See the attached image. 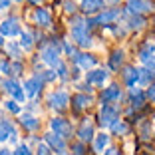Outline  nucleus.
Instances as JSON below:
<instances>
[{"label": "nucleus", "instance_id": "nucleus-6", "mask_svg": "<svg viewBox=\"0 0 155 155\" xmlns=\"http://www.w3.org/2000/svg\"><path fill=\"white\" fill-rule=\"evenodd\" d=\"M0 86H2V91H6V94L14 96V100H16V101H24V100H26L24 86H20L14 78H8V80H4V82H0Z\"/></svg>", "mask_w": 155, "mask_h": 155}, {"label": "nucleus", "instance_id": "nucleus-29", "mask_svg": "<svg viewBox=\"0 0 155 155\" xmlns=\"http://www.w3.org/2000/svg\"><path fill=\"white\" fill-rule=\"evenodd\" d=\"M151 135V121L149 119H143L141 123H139V139L141 141H147Z\"/></svg>", "mask_w": 155, "mask_h": 155}, {"label": "nucleus", "instance_id": "nucleus-36", "mask_svg": "<svg viewBox=\"0 0 155 155\" xmlns=\"http://www.w3.org/2000/svg\"><path fill=\"white\" fill-rule=\"evenodd\" d=\"M76 10H78V6H76V2H74V0H64V12L66 14L74 16V14H76Z\"/></svg>", "mask_w": 155, "mask_h": 155}, {"label": "nucleus", "instance_id": "nucleus-25", "mask_svg": "<svg viewBox=\"0 0 155 155\" xmlns=\"http://www.w3.org/2000/svg\"><path fill=\"white\" fill-rule=\"evenodd\" d=\"M34 42H36V38H34L32 32H28V30H24L22 34H20V48H22L24 52H30L34 48Z\"/></svg>", "mask_w": 155, "mask_h": 155}, {"label": "nucleus", "instance_id": "nucleus-22", "mask_svg": "<svg viewBox=\"0 0 155 155\" xmlns=\"http://www.w3.org/2000/svg\"><path fill=\"white\" fill-rule=\"evenodd\" d=\"M137 56H139V60H141L143 64H145L147 60H151V58L155 56V44L151 42V38L139 46V52H137Z\"/></svg>", "mask_w": 155, "mask_h": 155}, {"label": "nucleus", "instance_id": "nucleus-17", "mask_svg": "<svg viewBox=\"0 0 155 155\" xmlns=\"http://www.w3.org/2000/svg\"><path fill=\"white\" fill-rule=\"evenodd\" d=\"M42 86H44V82H42V78L38 76V74H34V76H30L24 82V91H26V96L30 97H36L38 94L42 91Z\"/></svg>", "mask_w": 155, "mask_h": 155}, {"label": "nucleus", "instance_id": "nucleus-3", "mask_svg": "<svg viewBox=\"0 0 155 155\" xmlns=\"http://www.w3.org/2000/svg\"><path fill=\"white\" fill-rule=\"evenodd\" d=\"M50 131L56 133V135H60V137H64V139H70V137L74 135L72 123H70L68 119L60 117V115H56V117L50 119Z\"/></svg>", "mask_w": 155, "mask_h": 155}, {"label": "nucleus", "instance_id": "nucleus-44", "mask_svg": "<svg viewBox=\"0 0 155 155\" xmlns=\"http://www.w3.org/2000/svg\"><path fill=\"white\" fill-rule=\"evenodd\" d=\"M104 155H119V151L115 149V147H110L107 151H104Z\"/></svg>", "mask_w": 155, "mask_h": 155}, {"label": "nucleus", "instance_id": "nucleus-50", "mask_svg": "<svg viewBox=\"0 0 155 155\" xmlns=\"http://www.w3.org/2000/svg\"><path fill=\"white\" fill-rule=\"evenodd\" d=\"M107 2H114V4H115V2H119V0H107Z\"/></svg>", "mask_w": 155, "mask_h": 155}, {"label": "nucleus", "instance_id": "nucleus-15", "mask_svg": "<svg viewBox=\"0 0 155 155\" xmlns=\"http://www.w3.org/2000/svg\"><path fill=\"white\" fill-rule=\"evenodd\" d=\"M16 135H18V131L14 127V123L10 121V119H2V121H0V141L16 143V139H18Z\"/></svg>", "mask_w": 155, "mask_h": 155}, {"label": "nucleus", "instance_id": "nucleus-49", "mask_svg": "<svg viewBox=\"0 0 155 155\" xmlns=\"http://www.w3.org/2000/svg\"><path fill=\"white\" fill-rule=\"evenodd\" d=\"M56 155H72V153H68V151H62V153H56Z\"/></svg>", "mask_w": 155, "mask_h": 155}, {"label": "nucleus", "instance_id": "nucleus-43", "mask_svg": "<svg viewBox=\"0 0 155 155\" xmlns=\"http://www.w3.org/2000/svg\"><path fill=\"white\" fill-rule=\"evenodd\" d=\"M10 8V0H0V10H8Z\"/></svg>", "mask_w": 155, "mask_h": 155}, {"label": "nucleus", "instance_id": "nucleus-45", "mask_svg": "<svg viewBox=\"0 0 155 155\" xmlns=\"http://www.w3.org/2000/svg\"><path fill=\"white\" fill-rule=\"evenodd\" d=\"M36 107H38L36 101H30V104H28V110H30V111H36Z\"/></svg>", "mask_w": 155, "mask_h": 155}, {"label": "nucleus", "instance_id": "nucleus-26", "mask_svg": "<svg viewBox=\"0 0 155 155\" xmlns=\"http://www.w3.org/2000/svg\"><path fill=\"white\" fill-rule=\"evenodd\" d=\"M127 30H141L145 26V18L143 16H137V14H127Z\"/></svg>", "mask_w": 155, "mask_h": 155}, {"label": "nucleus", "instance_id": "nucleus-20", "mask_svg": "<svg viewBox=\"0 0 155 155\" xmlns=\"http://www.w3.org/2000/svg\"><path fill=\"white\" fill-rule=\"evenodd\" d=\"M91 100H94V97L87 96V94H76V96L72 97V101H74V111H76V114H80V111L87 110V107H90V104H91Z\"/></svg>", "mask_w": 155, "mask_h": 155}, {"label": "nucleus", "instance_id": "nucleus-48", "mask_svg": "<svg viewBox=\"0 0 155 155\" xmlns=\"http://www.w3.org/2000/svg\"><path fill=\"white\" fill-rule=\"evenodd\" d=\"M2 46H4V36L0 34V48H2Z\"/></svg>", "mask_w": 155, "mask_h": 155}, {"label": "nucleus", "instance_id": "nucleus-16", "mask_svg": "<svg viewBox=\"0 0 155 155\" xmlns=\"http://www.w3.org/2000/svg\"><path fill=\"white\" fill-rule=\"evenodd\" d=\"M121 82L127 86V90L135 87V84H139V68L135 66H125L121 70Z\"/></svg>", "mask_w": 155, "mask_h": 155}, {"label": "nucleus", "instance_id": "nucleus-47", "mask_svg": "<svg viewBox=\"0 0 155 155\" xmlns=\"http://www.w3.org/2000/svg\"><path fill=\"white\" fill-rule=\"evenodd\" d=\"M0 155H14V153H10L8 149H0Z\"/></svg>", "mask_w": 155, "mask_h": 155}, {"label": "nucleus", "instance_id": "nucleus-31", "mask_svg": "<svg viewBox=\"0 0 155 155\" xmlns=\"http://www.w3.org/2000/svg\"><path fill=\"white\" fill-rule=\"evenodd\" d=\"M36 74L42 78V82H54L56 78H58V74H56L54 70H40V72H36Z\"/></svg>", "mask_w": 155, "mask_h": 155}, {"label": "nucleus", "instance_id": "nucleus-10", "mask_svg": "<svg viewBox=\"0 0 155 155\" xmlns=\"http://www.w3.org/2000/svg\"><path fill=\"white\" fill-rule=\"evenodd\" d=\"M72 62L82 70H96V64H97V58L94 54H87V52H78L76 56L72 58Z\"/></svg>", "mask_w": 155, "mask_h": 155}, {"label": "nucleus", "instance_id": "nucleus-41", "mask_svg": "<svg viewBox=\"0 0 155 155\" xmlns=\"http://www.w3.org/2000/svg\"><path fill=\"white\" fill-rule=\"evenodd\" d=\"M22 70H24L22 62H14V64H12V76H20V74H22Z\"/></svg>", "mask_w": 155, "mask_h": 155}, {"label": "nucleus", "instance_id": "nucleus-34", "mask_svg": "<svg viewBox=\"0 0 155 155\" xmlns=\"http://www.w3.org/2000/svg\"><path fill=\"white\" fill-rule=\"evenodd\" d=\"M56 74H58L60 80H68V78H70V74H68V66H66L64 62H60V64L56 66Z\"/></svg>", "mask_w": 155, "mask_h": 155}, {"label": "nucleus", "instance_id": "nucleus-18", "mask_svg": "<svg viewBox=\"0 0 155 155\" xmlns=\"http://www.w3.org/2000/svg\"><path fill=\"white\" fill-rule=\"evenodd\" d=\"M44 143L50 147L52 151H58V153L66 151V139L60 137V135H56V133H52V131L44 133Z\"/></svg>", "mask_w": 155, "mask_h": 155}, {"label": "nucleus", "instance_id": "nucleus-24", "mask_svg": "<svg viewBox=\"0 0 155 155\" xmlns=\"http://www.w3.org/2000/svg\"><path fill=\"white\" fill-rule=\"evenodd\" d=\"M123 58H125V54H123V50H114L110 56V60H107V66H110V70H114V72H117L119 68L123 66Z\"/></svg>", "mask_w": 155, "mask_h": 155}, {"label": "nucleus", "instance_id": "nucleus-14", "mask_svg": "<svg viewBox=\"0 0 155 155\" xmlns=\"http://www.w3.org/2000/svg\"><path fill=\"white\" fill-rule=\"evenodd\" d=\"M107 80H110V72H107V70H101V68L90 70V72L86 74V82L90 84V86H104Z\"/></svg>", "mask_w": 155, "mask_h": 155}, {"label": "nucleus", "instance_id": "nucleus-5", "mask_svg": "<svg viewBox=\"0 0 155 155\" xmlns=\"http://www.w3.org/2000/svg\"><path fill=\"white\" fill-rule=\"evenodd\" d=\"M121 100H123V91H121V86H119V84H110V86L100 94L101 105L104 104H117V101H121Z\"/></svg>", "mask_w": 155, "mask_h": 155}, {"label": "nucleus", "instance_id": "nucleus-38", "mask_svg": "<svg viewBox=\"0 0 155 155\" xmlns=\"http://www.w3.org/2000/svg\"><path fill=\"white\" fill-rule=\"evenodd\" d=\"M0 74H8V76H12V64H10L8 60H0Z\"/></svg>", "mask_w": 155, "mask_h": 155}, {"label": "nucleus", "instance_id": "nucleus-46", "mask_svg": "<svg viewBox=\"0 0 155 155\" xmlns=\"http://www.w3.org/2000/svg\"><path fill=\"white\" fill-rule=\"evenodd\" d=\"M28 2H30V4H34V6H40L42 4V0H28Z\"/></svg>", "mask_w": 155, "mask_h": 155}, {"label": "nucleus", "instance_id": "nucleus-1", "mask_svg": "<svg viewBox=\"0 0 155 155\" xmlns=\"http://www.w3.org/2000/svg\"><path fill=\"white\" fill-rule=\"evenodd\" d=\"M62 40L60 38H52L50 42H46V44H42L40 48V62H44V64L48 66H58L60 64V54H62Z\"/></svg>", "mask_w": 155, "mask_h": 155}, {"label": "nucleus", "instance_id": "nucleus-2", "mask_svg": "<svg viewBox=\"0 0 155 155\" xmlns=\"http://www.w3.org/2000/svg\"><path fill=\"white\" fill-rule=\"evenodd\" d=\"M121 115V107L117 104H104L100 107V114H97V119H100L101 127H111L115 121Z\"/></svg>", "mask_w": 155, "mask_h": 155}, {"label": "nucleus", "instance_id": "nucleus-28", "mask_svg": "<svg viewBox=\"0 0 155 155\" xmlns=\"http://www.w3.org/2000/svg\"><path fill=\"white\" fill-rule=\"evenodd\" d=\"M110 129H111L114 135H127V133H129V123H125L123 119H117Z\"/></svg>", "mask_w": 155, "mask_h": 155}, {"label": "nucleus", "instance_id": "nucleus-52", "mask_svg": "<svg viewBox=\"0 0 155 155\" xmlns=\"http://www.w3.org/2000/svg\"><path fill=\"white\" fill-rule=\"evenodd\" d=\"M153 24H155V18H153Z\"/></svg>", "mask_w": 155, "mask_h": 155}, {"label": "nucleus", "instance_id": "nucleus-19", "mask_svg": "<svg viewBox=\"0 0 155 155\" xmlns=\"http://www.w3.org/2000/svg\"><path fill=\"white\" fill-rule=\"evenodd\" d=\"M34 22L42 28H50L52 26V14L48 12V8H36L34 10Z\"/></svg>", "mask_w": 155, "mask_h": 155}, {"label": "nucleus", "instance_id": "nucleus-35", "mask_svg": "<svg viewBox=\"0 0 155 155\" xmlns=\"http://www.w3.org/2000/svg\"><path fill=\"white\" fill-rule=\"evenodd\" d=\"M4 110L10 111V114H20V105L16 100H8V101H4Z\"/></svg>", "mask_w": 155, "mask_h": 155}, {"label": "nucleus", "instance_id": "nucleus-13", "mask_svg": "<svg viewBox=\"0 0 155 155\" xmlns=\"http://www.w3.org/2000/svg\"><path fill=\"white\" fill-rule=\"evenodd\" d=\"M123 16L121 8H105L104 12L97 14V20H100V26H110V24H115V20H119Z\"/></svg>", "mask_w": 155, "mask_h": 155}, {"label": "nucleus", "instance_id": "nucleus-30", "mask_svg": "<svg viewBox=\"0 0 155 155\" xmlns=\"http://www.w3.org/2000/svg\"><path fill=\"white\" fill-rule=\"evenodd\" d=\"M6 52H8V56H12L16 62L22 58V48H20V44H16V42H8V46H6Z\"/></svg>", "mask_w": 155, "mask_h": 155}, {"label": "nucleus", "instance_id": "nucleus-27", "mask_svg": "<svg viewBox=\"0 0 155 155\" xmlns=\"http://www.w3.org/2000/svg\"><path fill=\"white\" fill-rule=\"evenodd\" d=\"M139 84L141 86H153L155 84V70H147V68H141L139 70Z\"/></svg>", "mask_w": 155, "mask_h": 155}, {"label": "nucleus", "instance_id": "nucleus-23", "mask_svg": "<svg viewBox=\"0 0 155 155\" xmlns=\"http://www.w3.org/2000/svg\"><path fill=\"white\" fill-rule=\"evenodd\" d=\"M107 145H110V135L105 131L96 133V137H94V153H104V149H107Z\"/></svg>", "mask_w": 155, "mask_h": 155}, {"label": "nucleus", "instance_id": "nucleus-33", "mask_svg": "<svg viewBox=\"0 0 155 155\" xmlns=\"http://www.w3.org/2000/svg\"><path fill=\"white\" fill-rule=\"evenodd\" d=\"M14 155H34V153H32V149H30L28 143H18L16 149H14Z\"/></svg>", "mask_w": 155, "mask_h": 155}, {"label": "nucleus", "instance_id": "nucleus-7", "mask_svg": "<svg viewBox=\"0 0 155 155\" xmlns=\"http://www.w3.org/2000/svg\"><path fill=\"white\" fill-rule=\"evenodd\" d=\"M127 101H129V107L135 111L143 110L147 104V94L141 90V87H131L127 90Z\"/></svg>", "mask_w": 155, "mask_h": 155}, {"label": "nucleus", "instance_id": "nucleus-12", "mask_svg": "<svg viewBox=\"0 0 155 155\" xmlns=\"http://www.w3.org/2000/svg\"><path fill=\"white\" fill-rule=\"evenodd\" d=\"M80 10H82V14H86L90 18V16H97L100 12H104L105 6H104V0H82Z\"/></svg>", "mask_w": 155, "mask_h": 155}, {"label": "nucleus", "instance_id": "nucleus-8", "mask_svg": "<svg viewBox=\"0 0 155 155\" xmlns=\"http://www.w3.org/2000/svg\"><path fill=\"white\" fill-rule=\"evenodd\" d=\"M0 34L2 36H8V38H14L22 34V28H20V20L16 16H8L6 20L0 22Z\"/></svg>", "mask_w": 155, "mask_h": 155}, {"label": "nucleus", "instance_id": "nucleus-51", "mask_svg": "<svg viewBox=\"0 0 155 155\" xmlns=\"http://www.w3.org/2000/svg\"><path fill=\"white\" fill-rule=\"evenodd\" d=\"M16 2H22V0H16Z\"/></svg>", "mask_w": 155, "mask_h": 155}, {"label": "nucleus", "instance_id": "nucleus-11", "mask_svg": "<svg viewBox=\"0 0 155 155\" xmlns=\"http://www.w3.org/2000/svg\"><path fill=\"white\" fill-rule=\"evenodd\" d=\"M78 137H80V141L82 143H90L94 141V137H96V127H94V123L90 121V119H82V123H80V127H78Z\"/></svg>", "mask_w": 155, "mask_h": 155}, {"label": "nucleus", "instance_id": "nucleus-42", "mask_svg": "<svg viewBox=\"0 0 155 155\" xmlns=\"http://www.w3.org/2000/svg\"><path fill=\"white\" fill-rule=\"evenodd\" d=\"M145 94H147V100L155 104V84H153V86H149V90H147Z\"/></svg>", "mask_w": 155, "mask_h": 155}, {"label": "nucleus", "instance_id": "nucleus-21", "mask_svg": "<svg viewBox=\"0 0 155 155\" xmlns=\"http://www.w3.org/2000/svg\"><path fill=\"white\" fill-rule=\"evenodd\" d=\"M20 125H22L26 131H38L40 129V119L36 117V115H30V114H24L20 115Z\"/></svg>", "mask_w": 155, "mask_h": 155}, {"label": "nucleus", "instance_id": "nucleus-40", "mask_svg": "<svg viewBox=\"0 0 155 155\" xmlns=\"http://www.w3.org/2000/svg\"><path fill=\"white\" fill-rule=\"evenodd\" d=\"M36 155H52V149L46 143H38V147H36Z\"/></svg>", "mask_w": 155, "mask_h": 155}, {"label": "nucleus", "instance_id": "nucleus-39", "mask_svg": "<svg viewBox=\"0 0 155 155\" xmlns=\"http://www.w3.org/2000/svg\"><path fill=\"white\" fill-rule=\"evenodd\" d=\"M78 90H80V94H90V96H94V87H91L87 82L78 84Z\"/></svg>", "mask_w": 155, "mask_h": 155}, {"label": "nucleus", "instance_id": "nucleus-32", "mask_svg": "<svg viewBox=\"0 0 155 155\" xmlns=\"http://www.w3.org/2000/svg\"><path fill=\"white\" fill-rule=\"evenodd\" d=\"M62 50H64L70 58H74V56L78 54V46L76 44H70L68 40H62Z\"/></svg>", "mask_w": 155, "mask_h": 155}, {"label": "nucleus", "instance_id": "nucleus-37", "mask_svg": "<svg viewBox=\"0 0 155 155\" xmlns=\"http://www.w3.org/2000/svg\"><path fill=\"white\" fill-rule=\"evenodd\" d=\"M72 155H86V147H84L82 141L72 143Z\"/></svg>", "mask_w": 155, "mask_h": 155}, {"label": "nucleus", "instance_id": "nucleus-9", "mask_svg": "<svg viewBox=\"0 0 155 155\" xmlns=\"http://www.w3.org/2000/svg\"><path fill=\"white\" fill-rule=\"evenodd\" d=\"M151 10H153V2L149 0H127V6H125L127 14H137V16H143Z\"/></svg>", "mask_w": 155, "mask_h": 155}, {"label": "nucleus", "instance_id": "nucleus-4", "mask_svg": "<svg viewBox=\"0 0 155 155\" xmlns=\"http://www.w3.org/2000/svg\"><path fill=\"white\" fill-rule=\"evenodd\" d=\"M68 104H70V96L66 94L64 90L60 91H52L50 96H48V105H50L52 110H56L58 114L68 110Z\"/></svg>", "mask_w": 155, "mask_h": 155}]
</instances>
